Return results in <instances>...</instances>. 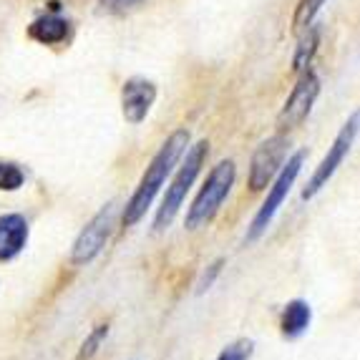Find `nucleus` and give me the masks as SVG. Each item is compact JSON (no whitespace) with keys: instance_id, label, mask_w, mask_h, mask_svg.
<instances>
[{"instance_id":"f257e3e1","label":"nucleus","mask_w":360,"mask_h":360,"mask_svg":"<svg viewBox=\"0 0 360 360\" xmlns=\"http://www.w3.org/2000/svg\"><path fill=\"white\" fill-rule=\"evenodd\" d=\"M186 144H189V131L186 129H179L162 144V149L156 151L151 164L146 167L144 176L139 181L136 192L131 194V199L124 207V224L127 227H134V224L146 214V210L151 207L154 197L159 194V189L164 186L167 176L172 174V169L176 167V162L181 159V154L186 151Z\"/></svg>"},{"instance_id":"f03ea898","label":"nucleus","mask_w":360,"mask_h":360,"mask_svg":"<svg viewBox=\"0 0 360 360\" xmlns=\"http://www.w3.org/2000/svg\"><path fill=\"white\" fill-rule=\"evenodd\" d=\"M234 179H237V167L232 159H224L212 169L199 194L194 197L189 212H186V229H199L214 219L219 207L224 205V199L232 192Z\"/></svg>"},{"instance_id":"7ed1b4c3","label":"nucleus","mask_w":360,"mask_h":360,"mask_svg":"<svg viewBox=\"0 0 360 360\" xmlns=\"http://www.w3.org/2000/svg\"><path fill=\"white\" fill-rule=\"evenodd\" d=\"M207 156H210V141H205V139L197 141L192 149L186 151L184 162H181L179 172L174 174L172 184L167 186V197H164L162 207H159V212H156V217H154L156 232H162V229H167L169 224L174 222L176 212H179L181 205H184L186 192L192 189V184L197 181L202 167L207 164Z\"/></svg>"},{"instance_id":"20e7f679","label":"nucleus","mask_w":360,"mask_h":360,"mask_svg":"<svg viewBox=\"0 0 360 360\" xmlns=\"http://www.w3.org/2000/svg\"><path fill=\"white\" fill-rule=\"evenodd\" d=\"M302 164H305V151H295V154L288 159V164H283L280 174L272 179V186H270V192H267V199L262 202V207H259L257 214H255L252 224H250V229H247V242H257L259 237L267 232V227L272 224V219H275V214L280 212L283 202L288 199L295 179L300 176Z\"/></svg>"},{"instance_id":"39448f33","label":"nucleus","mask_w":360,"mask_h":360,"mask_svg":"<svg viewBox=\"0 0 360 360\" xmlns=\"http://www.w3.org/2000/svg\"><path fill=\"white\" fill-rule=\"evenodd\" d=\"M358 131H360V108L350 116L348 121H345V124H342V129L338 131L333 146L328 149V154L323 156V162L315 167L310 181H307V186L302 189V199H305V202L312 197H318L325 186H328V181L335 176V172L340 169V164L345 162V156H348V151H350V146H353Z\"/></svg>"},{"instance_id":"423d86ee","label":"nucleus","mask_w":360,"mask_h":360,"mask_svg":"<svg viewBox=\"0 0 360 360\" xmlns=\"http://www.w3.org/2000/svg\"><path fill=\"white\" fill-rule=\"evenodd\" d=\"M318 96H320L318 73L305 68V71L300 73V78H297L292 94H290L288 101H285V106L280 108V114H277V131L288 134V131H292V129L302 127V121L310 116Z\"/></svg>"},{"instance_id":"0eeeda50","label":"nucleus","mask_w":360,"mask_h":360,"mask_svg":"<svg viewBox=\"0 0 360 360\" xmlns=\"http://www.w3.org/2000/svg\"><path fill=\"white\" fill-rule=\"evenodd\" d=\"M114 227H116V207L114 205L101 207L98 214H94V219L81 229V234H78L76 242H73V250H71L73 267H84L91 259H96L98 252L106 247Z\"/></svg>"},{"instance_id":"6e6552de","label":"nucleus","mask_w":360,"mask_h":360,"mask_svg":"<svg viewBox=\"0 0 360 360\" xmlns=\"http://www.w3.org/2000/svg\"><path fill=\"white\" fill-rule=\"evenodd\" d=\"M288 156V136L277 134V136L267 139L257 146L252 154V164H250V189L252 192H262L267 184H272Z\"/></svg>"},{"instance_id":"1a4fd4ad","label":"nucleus","mask_w":360,"mask_h":360,"mask_svg":"<svg viewBox=\"0 0 360 360\" xmlns=\"http://www.w3.org/2000/svg\"><path fill=\"white\" fill-rule=\"evenodd\" d=\"M156 101V86L149 78H129L121 89V108L129 124H141Z\"/></svg>"},{"instance_id":"9d476101","label":"nucleus","mask_w":360,"mask_h":360,"mask_svg":"<svg viewBox=\"0 0 360 360\" xmlns=\"http://www.w3.org/2000/svg\"><path fill=\"white\" fill-rule=\"evenodd\" d=\"M28 245V222L23 214L0 217V262L18 257Z\"/></svg>"},{"instance_id":"9b49d317","label":"nucleus","mask_w":360,"mask_h":360,"mask_svg":"<svg viewBox=\"0 0 360 360\" xmlns=\"http://www.w3.org/2000/svg\"><path fill=\"white\" fill-rule=\"evenodd\" d=\"M312 323V307L307 300H290L283 310V320H280V330H283L285 340H297L307 333Z\"/></svg>"},{"instance_id":"f8f14e48","label":"nucleus","mask_w":360,"mask_h":360,"mask_svg":"<svg viewBox=\"0 0 360 360\" xmlns=\"http://www.w3.org/2000/svg\"><path fill=\"white\" fill-rule=\"evenodd\" d=\"M302 36L297 41V51H295V58H292V68L297 73H302L305 68H310L312 58L318 53V46H320V25L310 23L305 30H300Z\"/></svg>"},{"instance_id":"ddd939ff","label":"nucleus","mask_w":360,"mask_h":360,"mask_svg":"<svg viewBox=\"0 0 360 360\" xmlns=\"http://www.w3.org/2000/svg\"><path fill=\"white\" fill-rule=\"evenodd\" d=\"M28 33H30V38H36L38 43L51 46V43H60L66 38L68 23L63 18H58V15H43V18H38L36 23L30 25Z\"/></svg>"},{"instance_id":"4468645a","label":"nucleus","mask_w":360,"mask_h":360,"mask_svg":"<svg viewBox=\"0 0 360 360\" xmlns=\"http://www.w3.org/2000/svg\"><path fill=\"white\" fill-rule=\"evenodd\" d=\"M325 3H328V0H300V3H297V8H295L292 28L300 33V30H305L310 23H315L320 8H323Z\"/></svg>"},{"instance_id":"2eb2a0df","label":"nucleus","mask_w":360,"mask_h":360,"mask_svg":"<svg viewBox=\"0 0 360 360\" xmlns=\"http://www.w3.org/2000/svg\"><path fill=\"white\" fill-rule=\"evenodd\" d=\"M108 338V325H96L94 330L89 333V338L84 340L81 350H78V360H91L98 353V348L103 345V340Z\"/></svg>"},{"instance_id":"dca6fc26","label":"nucleus","mask_w":360,"mask_h":360,"mask_svg":"<svg viewBox=\"0 0 360 360\" xmlns=\"http://www.w3.org/2000/svg\"><path fill=\"white\" fill-rule=\"evenodd\" d=\"M25 181V174L15 164H0V192H15Z\"/></svg>"},{"instance_id":"f3484780","label":"nucleus","mask_w":360,"mask_h":360,"mask_svg":"<svg viewBox=\"0 0 360 360\" xmlns=\"http://www.w3.org/2000/svg\"><path fill=\"white\" fill-rule=\"evenodd\" d=\"M252 353H255V342L247 340V338H242V340L229 342L227 348L217 355V360H250L252 358Z\"/></svg>"},{"instance_id":"a211bd4d","label":"nucleus","mask_w":360,"mask_h":360,"mask_svg":"<svg viewBox=\"0 0 360 360\" xmlns=\"http://www.w3.org/2000/svg\"><path fill=\"white\" fill-rule=\"evenodd\" d=\"M222 267H224V259H217V262H212L210 267L202 272V277H199V283H197V295H205L207 290H212V285L217 283V277H219Z\"/></svg>"},{"instance_id":"6ab92c4d","label":"nucleus","mask_w":360,"mask_h":360,"mask_svg":"<svg viewBox=\"0 0 360 360\" xmlns=\"http://www.w3.org/2000/svg\"><path fill=\"white\" fill-rule=\"evenodd\" d=\"M103 3H108V6H124V3H129V0H103Z\"/></svg>"}]
</instances>
